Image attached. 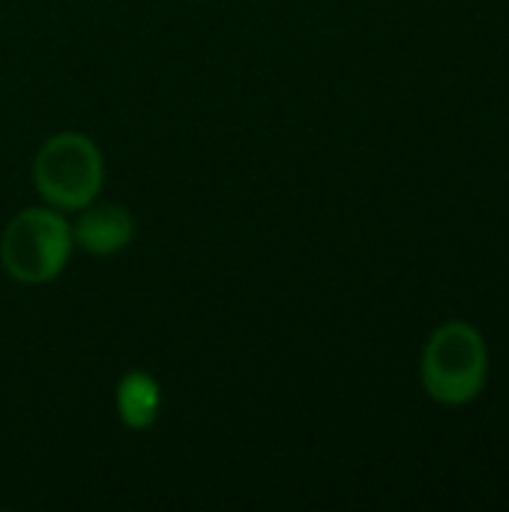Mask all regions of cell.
Listing matches in <instances>:
<instances>
[{
  "instance_id": "cell-2",
  "label": "cell",
  "mask_w": 509,
  "mask_h": 512,
  "mask_svg": "<svg viewBox=\"0 0 509 512\" xmlns=\"http://www.w3.org/2000/svg\"><path fill=\"white\" fill-rule=\"evenodd\" d=\"M30 174L42 204L63 213H78L102 195L105 156L90 135L63 129L39 144Z\"/></svg>"
},
{
  "instance_id": "cell-1",
  "label": "cell",
  "mask_w": 509,
  "mask_h": 512,
  "mask_svg": "<svg viewBox=\"0 0 509 512\" xmlns=\"http://www.w3.org/2000/svg\"><path fill=\"white\" fill-rule=\"evenodd\" d=\"M72 252V225L63 210L48 204L18 210L0 234V267L12 282L27 288L54 282Z\"/></svg>"
},
{
  "instance_id": "cell-3",
  "label": "cell",
  "mask_w": 509,
  "mask_h": 512,
  "mask_svg": "<svg viewBox=\"0 0 509 512\" xmlns=\"http://www.w3.org/2000/svg\"><path fill=\"white\" fill-rule=\"evenodd\" d=\"M420 381L429 399L459 408L474 402L489 381V348L468 321L441 324L420 357Z\"/></svg>"
},
{
  "instance_id": "cell-4",
  "label": "cell",
  "mask_w": 509,
  "mask_h": 512,
  "mask_svg": "<svg viewBox=\"0 0 509 512\" xmlns=\"http://www.w3.org/2000/svg\"><path fill=\"white\" fill-rule=\"evenodd\" d=\"M72 225V243L90 258H114L126 252L135 240V216L129 207L114 201H93L75 213Z\"/></svg>"
},
{
  "instance_id": "cell-5",
  "label": "cell",
  "mask_w": 509,
  "mask_h": 512,
  "mask_svg": "<svg viewBox=\"0 0 509 512\" xmlns=\"http://www.w3.org/2000/svg\"><path fill=\"white\" fill-rule=\"evenodd\" d=\"M162 405H165L162 384L156 381V375L144 369L126 372L114 387V414L120 426L129 432L153 429L162 417Z\"/></svg>"
}]
</instances>
